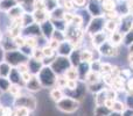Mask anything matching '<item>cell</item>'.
I'll list each match as a JSON object with an SVG mask.
<instances>
[{
	"mask_svg": "<svg viewBox=\"0 0 133 116\" xmlns=\"http://www.w3.org/2000/svg\"><path fill=\"white\" fill-rule=\"evenodd\" d=\"M12 82L9 81L7 78L0 77V91L1 92H6L9 89V86H11Z\"/></svg>",
	"mask_w": 133,
	"mask_h": 116,
	"instance_id": "36",
	"label": "cell"
},
{
	"mask_svg": "<svg viewBox=\"0 0 133 116\" xmlns=\"http://www.w3.org/2000/svg\"><path fill=\"white\" fill-rule=\"evenodd\" d=\"M113 65L110 63H103L102 61L101 65V74H108V73H112Z\"/></svg>",
	"mask_w": 133,
	"mask_h": 116,
	"instance_id": "35",
	"label": "cell"
},
{
	"mask_svg": "<svg viewBox=\"0 0 133 116\" xmlns=\"http://www.w3.org/2000/svg\"><path fill=\"white\" fill-rule=\"evenodd\" d=\"M39 79L41 81V85L43 87H51L53 85H56V73L53 71L50 66H44L39 72Z\"/></svg>",
	"mask_w": 133,
	"mask_h": 116,
	"instance_id": "2",
	"label": "cell"
},
{
	"mask_svg": "<svg viewBox=\"0 0 133 116\" xmlns=\"http://www.w3.org/2000/svg\"><path fill=\"white\" fill-rule=\"evenodd\" d=\"M130 51H133V44H132L131 47H130Z\"/></svg>",
	"mask_w": 133,
	"mask_h": 116,
	"instance_id": "57",
	"label": "cell"
},
{
	"mask_svg": "<svg viewBox=\"0 0 133 116\" xmlns=\"http://www.w3.org/2000/svg\"><path fill=\"white\" fill-rule=\"evenodd\" d=\"M123 44L127 48L133 44V29H131L130 32H127L126 34H124V37H123Z\"/></svg>",
	"mask_w": 133,
	"mask_h": 116,
	"instance_id": "29",
	"label": "cell"
},
{
	"mask_svg": "<svg viewBox=\"0 0 133 116\" xmlns=\"http://www.w3.org/2000/svg\"><path fill=\"white\" fill-rule=\"evenodd\" d=\"M26 45H28L29 48L32 49H35L37 47V42H36V38L35 36H29L26 38Z\"/></svg>",
	"mask_w": 133,
	"mask_h": 116,
	"instance_id": "44",
	"label": "cell"
},
{
	"mask_svg": "<svg viewBox=\"0 0 133 116\" xmlns=\"http://www.w3.org/2000/svg\"><path fill=\"white\" fill-rule=\"evenodd\" d=\"M127 60H129V64L133 67V51H130L129 55H127Z\"/></svg>",
	"mask_w": 133,
	"mask_h": 116,
	"instance_id": "52",
	"label": "cell"
},
{
	"mask_svg": "<svg viewBox=\"0 0 133 116\" xmlns=\"http://www.w3.org/2000/svg\"><path fill=\"white\" fill-rule=\"evenodd\" d=\"M5 58H6V60H7V63H8V64H14V65L18 66L19 64L23 63L22 60L26 58V56L23 55L22 52H20V51L9 50L8 52L6 53Z\"/></svg>",
	"mask_w": 133,
	"mask_h": 116,
	"instance_id": "7",
	"label": "cell"
},
{
	"mask_svg": "<svg viewBox=\"0 0 133 116\" xmlns=\"http://www.w3.org/2000/svg\"><path fill=\"white\" fill-rule=\"evenodd\" d=\"M33 18H34L35 23L41 25V23L48 21V19L50 18V13L44 8H36L33 12Z\"/></svg>",
	"mask_w": 133,
	"mask_h": 116,
	"instance_id": "10",
	"label": "cell"
},
{
	"mask_svg": "<svg viewBox=\"0 0 133 116\" xmlns=\"http://www.w3.org/2000/svg\"><path fill=\"white\" fill-rule=\"evenodd\" d=\"M123 37H124V35H123L119 30H116V32H113L110 34L108 41L110 42L112 45L118 47V45H120V44H123Z\"/></svg>",
	"mask_w": 133,
	"mask_h": 116,
	"instance_id": "13",
	"label": "cell"
},
{
	"mask_svg": "<svg viewBox=\"0 0 133 116\" xmlns=\"http://www.w3.org/2000/svg\"><path fill=\"white\" fill-rule=\"evenodd\" d=\"M70 66H71L70 60L66 57H64V56H58V57H56L50 64V67L53 68V71L55 73H57V74H63Z\"/></svg>",
	"mask_w": 133,
	"mask_h": 116,
	"instance_id": "3",
	"label": "cell"
},
{
	"mask_svg": "<svg viewBox=\"0 0 133 116\" xmlns=\"http://www.w3.org/2000/svg\"><path fill=\"white\" fill-rule=\"evenodd\" d=\"M32 73H29V71H27V72H23V73H21V79L23 80L25 82H27L28 80L32 78Z\"/></svg>",
	"mask_w": 133,
	"mask_h": 116,
	"instance_id": "48",
	"label": "cell"
},
{
	"mask_svg": "<svg viewBox=\"0 0 133 116\" xmlns=\"http://www.w3.org/2000/svg\"><path fill=\"white\" fill-rule=\"evenodd\" d=\"M64 9L62 7H57L55 8L53 12L50 13V18L53 19H57V20H63V15H64Z\"/></svg>",
	"mask_w": 133,
	"mask_h": 116,
	"instance_id": "33",
	"label": "cell"
},
{
	"mask_svg": "<svg viewBox=\"0 0 133 116\" xmlns=\"http://www.w3.org/2000/svg\"><path fill=\"white\" fill-rule=\"evenodd\" d=\"M13 43H14V45L18 47V48H22L26 44V38H23V37H21L20 35H19V36L13 38Z\"/></svg>",
	"mask_w": 133,
	"mask_h": 116,
	"instance_id": "43",
	"label": "cell"
},
{
	"mask_svg": "<svg viewBox=\"0 0 133 116\" xmlns=\"http://www.w3.org/2000/svg\"><path fill=\"white\" fill-rule=\"evenodd\" d=\"M77 87H78L77 80H68V81H66V87L65 88H68L69 91H75Z\"/></svg>",
	"mask_w": 133,
	"mask_h": 116,
	"instance_id": "45",
	"label": "cell"
},
{
	"mask_svg": "<svg viewBox=\"0 0 133 116\" xmlns=\"http://www.w3.org/2000/svg\"><path fill=\"white\" fill-rule=\"evenodd\" d=\"M117 1L116 0H103L102 1V8L103 12H108V11H115L117 9Z\"/></svg>",
	"mask_w": 133,
	"mask_h": 116,
	"instance_id": "23",
	"label": "cell"
},
{
	"mask_svg": "<svg viewBox=\"0 0 133 116\" xmlns=\"http://www.w3.org/2000/svg\"><path fill=\"white\" fill-rule=\"evenodd\" d=\"M98 1H103V0H98Z\"/></svg>",
	"mask_w": 133,
	"mask_h": 116,
	"instance_id": "60",
	"label": "cell"
},
{
	"mask_svg": "<svg viewBox=\"0 0 133 116\" xmlns=\"http://www.w3.org/2000/svg\"><path fill=\"white\" fill-rule=\"evenodd\" d=\"M32 56H33V58L36 59V60H39V61H42L44 59V55H43L42 49H34Z\"/></svg>",
	"mask_w": 133,
	"mask_h": 116,
	"instance_id": "40",
	"label": "cell"
},
{
	"mask_svg": "<svg viewBox=\"0 0 133 116\" xmlns=\"http://www.w3.org/2000/svg\"><path fill=\"white\" fill-rule=\"evenodd\" d=\"M27 64H28V68H29V71H32L33 74H39V72L41 71V68H42L41 61L32 58V59H29V61H28Z\"/></svg>",
	"mask_w": 133,
	"mask_h": 116,
	"instance_id": "17",
	"label": "cell"
},
{
	"mask_svg": "<svg viewBox=\"0 0 133 116\" xmlns=\"http://www.w3.org/2000/svg\"><path fill=\"white\" fill-rule=\"evenodd\" d=\"M14 106L26 107L29 110H34L36 108V99L34 96H16L15 101H14Z\"/></svg>",
	"mask_w": 133,
	"mask_h": 116,
	"instance_id": "5",
	"label": "cell"
},
{
	"mask_svg": "<svg viewBox=\"0 0 133 116\" xmlns=\"http://www.w3.org/2000/svg\"><path fill=\"white\" fill-rule=\"evenodd\" d=\"M8 13H9V18L13 19V20H14V19H19V18H21V16L23 15L22 7L18 6V5H15V6L13 7V8L9 9Z\"/></svg>",
	"mask_w": 133,
	"mask_h": 116,
	"instance_id": "25",
	"label": "cell"
},
{
	"mask_svg": "<svg viewBox=\"0 0 133 116\" xmlns=\"http://www.w3.org/2000/svg\"><path fill=\"white\" fill-rule=\"evenodd\" d=\"M42 51H43V55H44V58H51L54 55H55V51L49 45H46L42 48Z\"/></svg>",
	"mask_w": 133,
	"mask_h": 116,
	"instance_id": "39",
	"label": "cell"
},
{
	"mask_svg": "<svg viewBox=\"0 0 133 116\" xmlns=\"http://www.w3.org/2000/svg\"><path fill=\"white\" fill-rule=\"evenodd\" d=\"M102 80V74L99 72H95V71H91L90 70L88 72L87 77H85L84 81L87 82V85H91V84H95V82H98Z\"/></svg>",
	"mask_w": 133,
	"mask_h": 116,
	"instance_id": "14",
	"label": "cell"
},
{
	"mask_svg": "<svg viewBox=\"0 0 133 116\" xmlns=\"http://www.w3.org/2000/svg\"><path fill=\"white\" fill-rule=\"evenodd\" d=\"M30 110L26 107H16L15 116H29Z\"/></svg>",
	"mask_w": 133,
	"mask_h": 116,
	"instance_id": "42",
	"label": "cell"
},
{
	"mask_svg": "<svg viewBox=\"0 0 133 116\" xmlns=\"http://www.w3.org/2000/svg\"><path fill=\"white\" fill-rule=\"evenodd\" d=\"M69 1H72V0H63V4H64V2H69Z\"/></svg>",
	"mask_w": 133,
	"mask_h": 116,
	"instance_id": "56",
	"label": "cell"
},
{
	"mask_svg": "<svg viewBox=\"0 0 133 116\" xmlns=\"http://www.w3.org/2000/svg\"><path fill=\"white\" fill-rule=\"evenodd\" d=\"M104 18L105 20H118L120 18V14L118 13L117 9L115 11H108V12H104Z\"/></svg>",
	"mask_w": 133,
	"mask_h": 116,
	"instance_id": "32",
	"label": "cell"
},
{
	"mask_svg": "<svg viewBox=\"0 0 133 116\" xmlns=\"http://www.w3.org/2000/svg\"><path fill=\"white\" fill-rule=\"evenodd\" d=\"M43 5L48 12H53L55 8H57V0H44Z\"/></svg>",
	"mask_w": 133,
	"mask_h": 116,
	"instance_id": "34",
	"label": "cell"
},
{
	"mask_svg": "<svg viewBox=\"0 0 133 116\" xmlns=\"http://www.w3.org/2000/svg\"><path fill=\"white\" fill-rule=\"evenodd\" d=\"M91 37V45L92 48H99L102 44H104L106 41H108L109 36L106 34L105 30H102V32H98L96 34H94Z\"/></svg>",
	"mask_w": 133,
	"mask_h": 116,
	"instance_id": "9",
	"label": "cell"
},
{
	"mask_svg": "<svg viewBox=\"0 0 133 116\" xmlns=\"http://www.w3.org/2000/svg\"><path fill=\"white\" fill-rule=\"evenodd\" d=\"M72 2L77 7H84L85 4H87V0H72Z\"/></svg>",
	"mask_w": 133,
	"mask_h": 116,
	"instance_id": "49",
	"label": "cell"
},
{
	"mask_svg": "<svg viewBox=\"0 0 133 116\" xmlns=\"http://www.w3.org/2000/svg\"><path fill=\"white\" fill-rule=\"evenodd\" d=\"M132 29H133V23H132Z\"/></svg>",
	"mask_w": 133,
	"mask_h": 116,
	"instance_id": "59",
	"label": "cell"
},
{
	"mask_svg": "<svg viewBox=\"0 0 133 116\" xmlns=\"http://www.w3.org/2000/svg\"><path fill=\"white\" fill-rule=\"evenodd\" d=\"M104 25H105V18H104V15L95 16V18L90 21L89 25H88L85 33H87L89 36H92V35L96 34V33L104 30Z\"/></svg>",
	"mask_w": 133,
	"mask_h": 116,
	"instance_id": "4",
	"label": "cell"
},
{
	"mask_svg": "<svg viewBox=\"0 0 133 116\" xmlns=\"http://www.w3.org/2000/svg\"><path fill=\"white\" fill-rule=\"evenodd\" d=\"M81 102L77 99H74L71 96H63L60 101L56 102V108L61 110L62 113H66V114H71L75 113L76 110L79 108Z\"/></svg>",
	"mask_w": 133,
	"mask_h": 116,
	"instance_id": "1",
	"label": "cell"
},
{
	"mask_svg": "<svg viewBox=\"0 0 133 116\" xmlns=\"http://www.w3.org/2000/svg\"><path fill=\"white\" fill-rule=\"evenodd\" d=\"M63 74L65 75V78L68 80H78L79 79L78 70H77V67H75V66H70Z\"/></svg>",
	"mask_w": 133,
	"mask_h": 116,
	"instance_id": "19",
	"label": "cell"
},
{
	"mask_svg": "<svg viewBox=\"0 0 133 116\" xmlns=\"http://www.w3.org/2000/svg\"><path fill=\"white\" fill-rule=\"evenodd\" d=\"M8 78H9V81H11L12 84H18V80L21 78V74L18 71V68H12Z\"/></svg>",
	"mask_w": 133,
	"mask_h": 116,
	"instance_id": "31",
	"label": "cell"
},
{
	"mask_svg": "<svg viewBox=\"0 0 133 116\" xmlns=\"http://www.w3.org/2000/svg\"><path fill=\"white\" fill-rule=\"evenodd\" d=\"M108 116H123V114L122 113H117V112H111Z\"/></svg>",
	"mask_w": 133,
	"mask_h": 116,
	"instance_id": "55",
	"label": "cell"
},
{
	"mask_svg": "<svg viewBox=\"0 0 133 116\" xmlns=\"http://www.w3.org/2000/svg\"><path fill=\"white\" fill-rule=\"evenodd\" d=\"M77 70H78V74H79V79L84 81L88 72L90 71V64L89 63H83L82 61V63L77 66Z\"/></svg>",
	"mask_w": 133,
	"mask_h": 116,
	"instance_id": "20",
	"label": "cell"
},
{
	"mask_svg": "<svg viewBox=\"0 0 133 116\" xmlns=\"http://www.w3.org/2000/svg\"><path fill=\"white\" fill-rule=\"evenodd\" d=\"M126 105L129 108H131L133 109V95H129L126 99Z\"/></svg>",
	"mask_w": 133,
	"mask_h": 116,
	"instance_id": "51",
	"label": "cell"
},
{
	"mask_svg": "<svg viewBox=\"0 0 133 116\" xmlns=\"http://www.w3.org/2000/svg\"><path fill=\"white\" fill-rule=\"evenodd\" d=\"M41 33L44 35V36L47 37V38H51V35H53L54 33V25L51 22H49V21H46V22L41 23Z\"/></svg>",
	"mask_w": 133,
	"mask_h": 116,
	"instance_id": "15",
	"label": "cell"
},
{
	"mask_svg": "<svg viewBox=\"0 0 133 116\" xmlns=\"http://www.w3.org/2000/svg\"><path fill=\"white\" fill-rule=\"evenodd\" d=\"M94 60V56H92V50L89 49H84L81 50V63H91Z\"/></svg>",
	"mask_w": 133,
	"mask_h": 116,
	"instance_id": "24",
	"label": "cell"
},
{
	"mask_svg": "<svg viewBox=\"0 0 133 116\" xmlns=\"http://www.w3.org/2000/svg\"><path fill=\"white\" fill-rule=\"evenodd\" d=\"M66 81H68V79L65 78V75H60V77L56 78V87H58V88H65L66 87Z\"/></svg>",
	"mask_w": 133,
	"mask_h": 116,
	"instance_id": "37",
	"label": "cell"
},
{
	"mask_svg": "<svg viewBox=\"0 0 133 116\" xmlns=\"http://www.w3.org/2000/svg\"><path fill=\"white\" fill-rule=\"evenodd\" d=\"M126 91L130 95H133V77L129 78L126 81Z\"/></svg>",
	"mask_w": 133,
	"mask_h": 116,
	"instance_id": "46",
	"label": "cell"
},
{
	"mask_svg": "<svg viewBox=\"0 0 133 116\" xmlns=\"http://www.w3.org/2000/svg\"><path fill=\"white\" fill-rule=\"evenodd\" d=\"M127 109V105L126 102H123L120 100H115L113 102V107H112V110L113 112H117V113H124L125 110Z\"/></svg>",
	"mask_w": 133,
	"mask_h": 116,
	"instance_id": "27",
	"label": "cell"
},
{
	"mask_svg": "<svg viewBox=\"0 0 133 116\" xmlns=\"http://www.w3.org/2000/svg\"><path fill=\"white\" fill-rule=\"evenodd\" d=\"M99 52L102 56L104 57H117L119 55V50H118V47H115L110 43L109 41H106L104 44H102L98 48Z\"/></svg>",
	"mask_w": 133,
	"mask_h": 116,
	"instance_id": "6",
	"label": "cell"
},
{
	"mask_svg": "<svg viewBox=\"0 0 133 116\" xmlns=\"http://www.w3.org/2000/svg\"><path fill=\"white\" fill-rule=\"evenodd\" d=\"M106 100V87L102 91H99L98 93L95 94V106H102L104 105Z\"/></svg>",
	"mask_w": 133,
	"mask_h": 116,
	"instance_id": "22",
	"label": "cell"
},
{
	"mask_svg": "<svg viewBox=\"0 0 133 116\" xmlns=\"http://www.w3.org/2000/svg\"><path fill=\"white\" fill-rule=\"evenodd\" d=\"M69 60H70L71 66L77 67V66L81 64V50H78V49H74L72 52L69 55Z\"/></svg>",
	"mask_w": 133,
	"mask_h": 116,
	"instance_id": "18",
	"label": "cell"
},
{
	"mask_svg": "<svg viewBox=\"0 0 133 116\" xmlns=\"http://www.w3.org/2000/svg\"><path fill=\"white\" fill-rule=\"evenodd\" d=\"M111 112H113V110H111L110 108H108L104 105L96 106L94 109V116H108Z\"/></svg>",
	"mask_w": 133,
	"mask_h": 116,
	"instance_id": "21",
	"label": "cell"
},
{
	"mask_svg": "<svg viewBox=\"0 0 133 116\" xmlns=\"http://www.w3.org/2000/svg\"><path fill=\"white\" fill-rule=\"evenodd\" d=\"M26 88L30 92H37L42 88V85H41V81H40L39 77L36 74H33L32 78L26 82Z\"/></svg>",
	"mask_w": 133,
	"mask_h": 116,
	"instance_id": "11",
	"label": "cell"
},
{
	"mask_svg": "<svg viewBox=\"0 0 133 116\" xmlns=\"http://www.w3.org/2000/svg\"><path fill=\"white\" fill-rule=\"evenodd\" d=\"M15 5H16L15 0H2L0 2V9H2V11H9Z\"/></svg>",
	"mask_w": 133,
	"mask_h": 116,
	"instance_id": "30",
	"label": "cell"
},
{
	"mask_svg": "<svg viewBox=\"0 0 133 116\" xmlns=\"http://www.w3.org/2000/svg\"><path fill=\"white\" fill-rule=\"evenodd\" d=\"M71 25L76 26L77 28H81L83 26V16L78 15V14H74V19H72Z\"/></svg>",
	"mask_w": 133,
	"mask_h": 116,
	"instance_id": "41",
	"label": "cell"
},
{
	"mask_svg": "<svg viewBox=\"0 0 133 116\" xmlns=\"http://www.w3.org/2000/svg\"><path fill=\"white\" fill-rule=\"evenodd\" d=\"M8 92L13 96H15V98H16V96H19V94H20V92H21V87L19 86L18 84H11Z\"/></svg>",
	"mask_w": 133,
	"mask_h": 116,
	"instance_id": "38",
	"label": "cell"
},
{
	"mask_svg": "<svg viewBox=\"0 0 133 116\" xmlns=\"http://www.w3.org/2000/svg\"><path fill=\"white\" fill-rule=\"evenodd\" d=\"M64 96V93H63L62 88H58V87H55L54 89H51L50 91V98L53 101H55V102H57V101H60L61 99Z\"/></svg>",
	"mask_w": 133,
	"mask_h": 116,
	"instance_id": "26",
	"label": "cell"
},
{
	"mask_svg": "<svg viewBox=\"0 0 133 116\" xmlns=\"http://www.w3.org/2000/svg\"><path fill=\"white\" fill-rule=\"evenodd\" d=\"M74 49H75V47H74L72 42L69 41V40H64V41H62L60 43V45H58V48L56 49V51H57V53L60 56L69 57V55L72 52Z\"/></svg>",
	"mask_w": 133,
	"mask_h": 116,
	"instance_id": "8",
	"label": "cell"
},
{
	"mask_svg": "<svg viewBox=\"0 0 133 116\" xmlns=\"http://www.w3.org/2000/svg\"><path fill=\"white\" fill-rule=\"evenodd\" d=\"M88 9H89L90 14H91L94 18L95 16H102L104 14L103 8H102V4L101 5L98 4V0H91V1L89 2Z\"/></svg>",
	"mask_w": 133,
	"mask_h": 116,
	"instance_id": "12",
	"label": "cell"
},
{
	"mask_svg": "<svg viewBox=\"0 0 133 116\" xmlns=\"http://www.w3.org/2000/svg\"><path fill=\"white\" fill-rule=\"evenodd\" d=\"M11 66L7 61H1L0 63V77H4V78H7L11 73Z\"/></svg>",
	"mask_w": 133,
	"mask_h": 116,
	"instance_id": "28",
	"label": "cell"
},
{
	"mask_svg": "<svg viewBox=\"0 0 133 116\" xmlns=\"http://www.w3.org/2000/svg\"><path fill=\"white\" fill-rule=\"evenodd\" d=\"M127 6H129L130 14H133V0H129V1H127Z\"/></svg>",
	"mask_w": 133,
	"mask_h": 116,
	"instance_id": "54",
	"label": "cell"
},
{
	"mask_svg": "<svg viewBox=\"0 0 133 116\" xmlns=\"http://www.w3.org/2000/svg\"><path fill=\"white\" fill-rule=\"evenodd\" d=\"M119 19H118V20H105L104 30H105L106 33H110V34L116 32V30H118L119 29Z\"/></svg>",
	"mask_w": 133,
	"mask_h": 116,
	"instance_id": "16",
	"label": "cell"
},
{
	"mask_svg": "<svg viewBox=\"0 0 133 116\" xmlns=\"http://www.w3.org/2000/svg\"><path fill=\"white\" fill-rule=\"evenodd\" d=\"M16 68H18V71L20 72V74H21V73H23V72H27V71H29L27 63H21V64H19Z\"/></svg>",
	"mask_w": 133,
	"mask_h": 116,
	"instance_id": "47",
	"label": "cell"
},
{
	"mask_svg": "<svg viewBox=\"0 0 133 116\" xmlns=\"http://www.w3.org/2000/svg\"><path fill=\"white\" fill-rule=\"evenodd\" d=\"M1 38H2V36H1V34H0V42H1Z\"/></svg>",
	"mask_w": 133,
	"mask_h": 116,
	"instance_id": "58",
	"label": "cell"
},
{
	"mask_svg": "<svg viewBox=\"0 0 133 116\" xmlns=\"http://www.w3.org/2000/svg\"><path fill=\"white\" fill-rule=\"evenodd\" d=\"M113 102H115V100H112V99H108V98H106L105 102H104V106H106V107H108V108H110V109L112 110Z\"/></svg>",
	"mask_w": 133,
	"mask_h": 116,
	"instance_id": "50",
	"label": "cell"
},
{
	"mask_svg": "<svg viewBox=\"0 0 133 116\" xmlns=\"http://www.w3.org/2000/svg\"><path fill=\"white\" fill-rule=\"evenodd\" d=\"M123 116H133V109L127 107V109L123 113Z\"/></svg>",
	"mask_w": 133,
	"mask_h": 116,
	"instance_id": "53",
	"label": "cell"
}]
</instances>
